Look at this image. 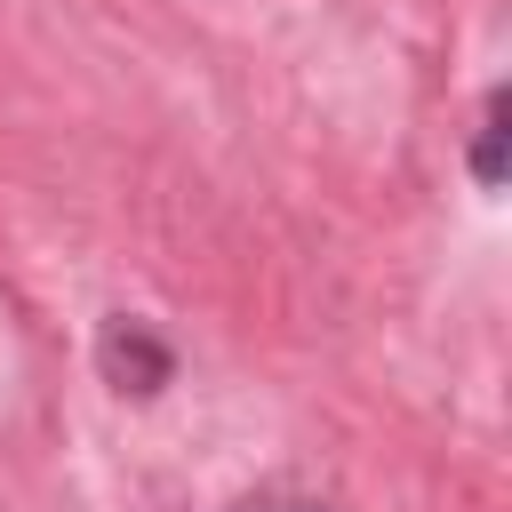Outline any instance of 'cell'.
I'll return each mask as SVG.
<instances>
[{
  "mask_svg": "<svg viewBox=\"0 0 512 512\" xmlns=\"http://www.w3.org/2000/svg\"><path fill=\"white\" fill-rule=\"evenodd\" d=\"M472 176H480V184H504V96H488V120H480V152H472Z\"/></svg>",
  "mask_w": 512,
  "mask_h": 512,
  "instance_id": "7a4b0ae2",
  "label": "cell"
},
{
  "mask_svg": "<svg viewBox=\"0 0 512 512\" xmlns=\"http://www.w3.org/2000/svg\"><path fill=\"white\" fill-rule=\"evenodd\" d=\"M96 360H104V376H112L120 392H136V400H144V392H160V384H168V368H176V360H168V344H160V336H144L136 320H112V328H104V344H96Z\"/></svg>",
  "mask_w": 512,
  "mask_h": 512,
  "instance_id": "6da1fadb",
  "label": "cell"
},
{
  "mask_svg": "<svg viewBox=\"0 0 512 512\" xmlns=\"http://www.w3.org/2000/svg\"><path fill=\"white\" fill-rule=\"evenodd\" d=\"M224 512H328L312 496H248V504H224Z\"/></svg>",
  "mask_w": 512,
  "mask_h": 512,
  "instance_id": "3957f363",
  "label": "cell"
}]
</instances>
